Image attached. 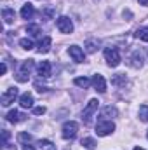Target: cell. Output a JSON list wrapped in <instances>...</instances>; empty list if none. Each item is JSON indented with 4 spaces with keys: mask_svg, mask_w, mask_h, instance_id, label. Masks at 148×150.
I'll return each mask as SVG.
<instances>
[{
    "mask_svg": "<svg viewBox=\"0 0 148 150\" xmlns=\"http://www.w3.org/2000/svg\"><path fill=\"white\" fill-rule=\"evenodd\" d=\"M23 117H25V115H21L18 110H11V112H7V117H5V119H7L9 122H19Z\"/></svg>",
    "mask_w": 148,
    "mask_h": 150,
    "instance_id": "obj_16",
    "label": "cell"
},
{
    "mask_svg": "<svg viewBox=\"0 0 148 150\" xmlns=\"http://www.w3.org/2000/svg\"><path fill=\"white\" fill-rule=\"evenodd\" d=\"M33 70V59H28V61H23V65H21V70L19 72H25V74L30 75V72Z\"/></svg>",
    "mask_w": 148,
    "mask_h": 150,
    "instance_id": "obj_20",
    "label": "cell"
},
{
    "mask_svg": "<svg viewBox=\"0 0 148 150\" xmlns=\"http://www.w3.org/2000/svg\"><path fill=\"white\" fill-rule=\"evenodd\" d=\"M115 131V124L111 120H99L96 126V134L98 136H108Z\"/></svg>",
    "mask_w": 148,
    "mask_h": 150,
    "instance_id": "obj_4",
    "label": "cell"
},
{
    "mask_svg": "<svg viewBox=\"0 0 148 150\" xmlns=\"http://www.w3.org/2000/svg\"><path fill=\"white\" fill-rule=\"evenodd\" d=\"M77 133H78V124L75 120H68V122L63 124L61 134H63L65 140H73L75 136H77Z\"/></svg>",
    "mask_w": 148,
    "mask_h": 150,
    "instance_id": "obj_3",
    "label": "cell"
},
{
    "mask_svg": "<svg viewBox=\"0 0 148 150\" xmlns=\"http://www.w3.org/2000/svg\"><path fill=\"white\" fill-rule=\"evenodd\" d=\"M23 150H35V149H33V147H32V145H28V143H26V145H25V147H23Z\"/></svg>",
    "mask_w": 148,
    "mask_h": 150,
    "instance_id": "obj_32",
    "label": "cell"
},
{
    "mask_svg": "<svg viewBox=\"0 0 148 150\" xmlns=\"http://www.w3.org/2000/svg\"><path fill=\"white\" fill-rule=\"evenodd\" d=\"M98 105H99L98 100H91V101L87 103V107H85L84 112H82V120H84V124H91L94 113L98 112Z\"/></svg>",
    "mask_w": 148,
    "mask_h": 150,
    "instance_id": "obj_1",
    "label": "cell"
},
{
    "mask_svg": "<svg viewBox=\"0 0 148 150\" xmlns=\"http://www.w3.org/2000/svg\"><path fill=\"white\" fill-rule=\"evenodd\" d=\"M51 44H52V38L51 37H44L40 42H38V52L40 54H45L51 51Z\"/></svg>",
    "mask_w": 148,
    "mask_h": 150,
    "instance_id": "obj_11",
    "label": "cell"
},
{
    "mask_svg": "<svg viewBox=\"0 0 148 150\" xmlns=\"http://www.w3.org/2000/svg\"><path fill=\"white\" fill-rule=\"evenodd\" d=\"M105 59H106L108 67H111V68L118 67V65H120V52H118V49H117V47H108V49H105Z\"/></svg>",
    "mask_w": 148,
    "mask_h": 150,
    "instance_id": "obj_2",
    "label": "cell"
},
{
    "mask_svg": "<svg viewBox=\"0 0 148 150\" xmlns=\"http://www.w3.org/2000/svg\"><path fill=\"white\" fill-rule=\"evenodd\" d=\"M75 86H78V87H82V89H87L91 84H92V80L91 79H87V77H77L73 80Z\"/></svg>",
    "mask_w": 148,
    "mask_h": 150,
    "instance_id": "obj_15",
    "label": "cell"
},
{
    "mask_svg": "<svg viewBox=\"0 0 148 150\" xmlns=\"http://www.w3.org/2000/svg\"><path fill=\"white\" fill-rule=\"evenodd\" d=\"M140 4L141 5H148V0H140Z\"/></svg>",
    "mask_w": 148,
    "mask_h": 150,
    "instance_id": "obj_33",
    "label": "cell"
},
{
    "mask_svg": "<svg viewBox=\"0 0 148 150\" xmlns=\"http://www.w3.org/2000/svg\"><path fill=\"white\" fill-rule=\"evenodd\" d=\"M131 67H134V68H141L143 67V54L140 51L132 52V56H131Z\"/></svg>",
    "mask_w": 148,
    "mask_h": 150,
    "instance_id": "obj_14",
    "label": "cell"
},
{
    "mask_svg": "<svg viewBox=\"0 0 148 150\" xmlns=\"http://www.w3.org/2000/svg\"><path fill=\"white\" fill-rule=\"evenodd\" d=\"M16 79H18V82H28L30 75L25 74V72H18V74H16Z\"/></svg>",
    "mask_w": 148,
    "mask_h": 150,
    "instance_id": "obj_27",
    "label": "cell"
},
{
    "mask_svg": "<svg viewBox=\"0 0 148 150\" xmlns=\"http://www.w3.org/2000/svg\"><path fill=\"white\" fill-rule=\"evenodd\" d=\"M2 18H4V23H5V25H11V23H14V18H16V12H14V9H9V7H5V9L2 11Z\"/></svg>",
    "mask_w": 148,
    "mask_h": 150,
    "instance_id": "obj_13",
    "label": "cell"
},
{
    "mask_svg": "<svg viewBox=\"0 0 148 150\" xmlns=\"http://www.w3.org/2000/svg\"><path fill=\"white\" fill-rule=\"evenodd\" d=\"M44 16H45V18H51V16H52V9H45V11H44Z\"/></svg>",
    "mask_w": 148,
    "mask_h": 150,
    "instance_id": "obj_30",
    "label": "cell"
},
{
    "mask_svg": "<svg viewBox=\"0 0 148 150\" xmlns=\"http://www.w3.org/2000/svg\"><path fill=\"white\" fill-rule=\"evenodd\" d=\"M51 70H52V67H51V63H49V61H42V63H38V67H37L38 75H40V77H44V79L51 77Z\"/></svg>",
    "mask_w": 148,
    "mask_h": 150,
    "instance_id": "obj_9",
    "label": "cell"
},
{
    "mask_svg": "<svg viewBox=\"0 0 148 150\" xmlns=\"http://www.w3.org/2000/svg\"><path fill=\"white\" fill-rule=\"evenodd\" d=\"M19 105H21V108H32L33 107V96L30 93H23L19 96Z\"/></svg>",
    "mask_w": 148,
    "mask_h": 150,
    "instance_id": "obj_10",
    "label": "cell"
},
{
    "mask_svg": "<svg viewBox=\"0 0 148 150\" xmlns=\"http://www.w3.org/2000/svg\"><path fill=\"white\" fill-rule=\"evenodd\" d=\"M140 119L141 120H148V107L147 105H141L140 107Z\"/></svg>",
    "mask_w": 148,
    "mask_h": 150,
    "instance_id": "obj_25",
    "label": "cell"
},
{
    "mask_svg": "<svg viewBox=\"0 0 148 150\" xmlns=\"http://www.w3.org/2000/svg\"><path fill=\"white\" fill-rule=\"evenodd\" d=\"M85 49H87V52H96V49H98V40H87V42H85Z\"/></svg>",
    "mask_w": 148,
    "mask_h": 150,
    "instance_id": "obj_23",
    "label": "cell"
},
{
    "mask_svg": "<svg viewBox=\"0 0 148 150\" xmlns=\"http://www.w3.org/2000/svg\"><path fill=\"white\" fill-rule=\"evenodd\" d=\"M113 84H120V82H125V75H122V74H118L113 80H111Z\"/></svg>",
    "mask_w": 148,
    "mask_h": 150,
    "instance_id": "obj_28",
    "label": "cell"
},
{
    "mask_svg": "<svg viewBox=\"0 0 148 150\" xmlns=\"http://www.w3.org/2000/svg\"><path fill=\"white\" fill-rule=\"evenodd\" d=\"M33 14H35V9H33L32 4H25V5L21 7V18H23V19H32Z\"/></svg>",
    "mask_w": 148,
    "mask_h": 150,
    "instance_id": "obj_12",
    "label": "cell"
},
{
    "mask_svg": "<svg viewBox=\"0 0 148 150\" xmlns=\"http://www.w3.org/2000/svg\"><path fill=\"white\" fill-rule=\"evenodd\" d=\"M19 44H21V47H23V49H26V51L33 49V40H32V38H21V40H19Z\"/></svg>",
    "mask_w": 148,
    "mask_h": 150,
    "instance_id": "obj_22",
    "label": "cell"
},
{
    "mask_svg": "<svg viewBox=\"0 0 148 150\" xmlns=\"http://www.w3.org/2000/svg\"><path fill=\"white\" fill-rule=\"evenodd\" d=\"M5 72H7V65H5V63H2V68H0V74L4 75Z\"/></svg>",
    "mask_w": 148,
    "mask_h": 150,
    "instance_id": "obj_31",
    "label": "cell"
},
{
    "mask_svg": "<svg viewBox=\"0 0 148 150\" xmlns=\"http://www.w3.org/2000/svg\"><path fill=\"white\" fill-rule=\"evenodd\" d=\"M26 33L37 37L38 33H40V26H38V25H28V26H26Z\"/></svg>",
    "mask_w": 148,
    "mask_h": 150,
    "instance_id": "obj_24",
    "label": "cell"
},
{
    "mask_svg": "<svg viewBox=\"0 0 148 150\" xmlns=\"http://www.w3.org/2000/svg\"><path fill=\"white\" fill-rule=\"evenodd\" d=\"M33 113H35V115H44V113H45V108H44V107H35V108H33Z\"/></svg>",
    "mask_w": 148,
    "mask_h": 150,
    "instance_id": "obj_29",
    "label": "cell"
},
{
    "mask_svg": "<svg viewBox=\"0 0 148 150\" xmlns=\"http://www.w3.org/2000/svg\"><path fill=\"white\" fill-rule=\"evenodd\" d=\"M38 145H40V149L42 150H56V145H54L51 140H40Z\"/></svg>",
    "mask_w": 148,
    "mask_h": 150,
    "instance_id": "obj_18",
    "label": "cell"
},
{
    "mask_svg": "<svg viewBox=\"0 0 148 150\" xmlns=\"http://www.w3.org/2000/svg\"><path fill=\"white\" fill-rule=\"evenodd\" d=\"M134 37L140 38V40L148 42V28H138V30H136V33H134Z\"/></svg>",
    "mask_w": 148,
    "mask_h": 150,
    "instance_id": "obj_19",
    "label": "cell"
},
{
    "mask_svg": "<svg viewBox=\"0 0 148 150\" xmlns=\"http://www.w3.org/2000/svg\"><path fill=\"white\" fill-rule=\"evenodd\" d=\"M118 112H117V108L115 107H105L103 108V112H101V117H105V119H110V117H117Z\"/></svg>",
    "mask_w": 148,
    "mask_h": 150,
    "instance_id": "obj_17",
    "label": "cell"
},
{
    "mask_svg": "<svg viewBox=\"0 0 148 150\" xmlns=\"http://www.w3.org/2000/svg\"><path fill=\"white\" fill-rule=\"evenodd\" d=\"M56 26H58V30L61 33H72L73 32V23H72V19L68 16H59L56 19Z\"/></svg>",
    "mask_w": 148,
    "mask_h": 150,
    "instance_id": "obj_5",
    "label": "cell"
},
{
    "mask_svg": "<svg viewBox=\"0 0 148 150\" xmlns=\"http://www.w3.org/2000/svg\"><path fill=\"white\" fill-rule=\"evenodd\" d=\"M82 147H85L87 150H94L96 149V142H94V138H84V140H82Z\"/></svg>",
    "mask_w": 148,
    "mask_h": 150,
    "instance_id": "obj_21",
    "label": "cell"
},
{
    "mask_svg": "<svg viewBox=\"0 0 148 150\" xmlns=\"http://www.w3.org/2000/svg\"><path fill=\"white\" fill-rule=\"evenodd\" d=\"M18 140H19L21 143H28V142L32 140V134H28V133H19V136H18Z\"/></svg>",
    "mask_w": 148,
    "mask_h": 150,
    "instance_id": "obj_26",
    "label": "cell"
},
{
    "mask_svg": "<svg viewBox=\"0 0 148 150\" xmlns=\"http://www.w3.org/2000/svg\"><path fill=\"white\" fill-rule=\"evenodd\" d=\"M147 138H148V133H147Z\"/></svg>",
    "mask_w": 148,
    "mask_h": 150,
    "instance_id": "obj_35",
    "label": "cell"
},
{
    "mask_svg": "<svg viewBox=\"0 0 148 150\" xmlns=\"http://www.w3.org/2000/svg\"><path fill=\"white\" fill-rule=\"evenodd\" d=\"M92 86H94V89L98 91V93H106V80H105V77L99 74H96L92 77Z\"/></svg>",
    "mask_w": 148,
    "mask_h": 150,
    "instance_id": "obj_8",
    "label": "cell"
},
{
    "mask_svg": "<svg viewBox=\"0 0 148 150\" xmlns=\"http://www.w3.org/2000/svg\"><path fill=\"white\" fill-rule=\"evenodd\" d=\"M134 150H145V149H141V147H136V149H134Z\"/></svg>",
    "mask_w": 148,
    "mask_h": 150,
    "instance_id": "obj_34",
    "label": "cell"
},
{
    "mask_svg": "<svg viewBox=\"0 0 148 150\" xmlns=\"http://www.w3.org/2000/svg\"><path fill=\"white\" fill-rule=\"evenodd\" d=\"M18 98V89L16 87H9L7 91H4L2 93V96H0V101H2V105L4 107H9L11 103H14V100Z\"/></svg>",
    "mask_w": 148,
    "mask_h": 150,
    "instance_id": "obj_6",
    "label": "cell"
},
{
    "mask_svg": "<svg viewBox=\"0 0 148 150\" xmlns=\"http://www.w3.org/2000/svg\"><path fill=\"white\" fill-rule=\"evenodd\" d=\"M68 54H70V58L73 59L75 63H84V61H85L84 51H82L78 45H70V47H68Z\"/></svg>",
    "mask_w": 148,
    "mask_h": 150,
    "instance_id": "obj_7",
    "label": "cell"
}]
</instances>
